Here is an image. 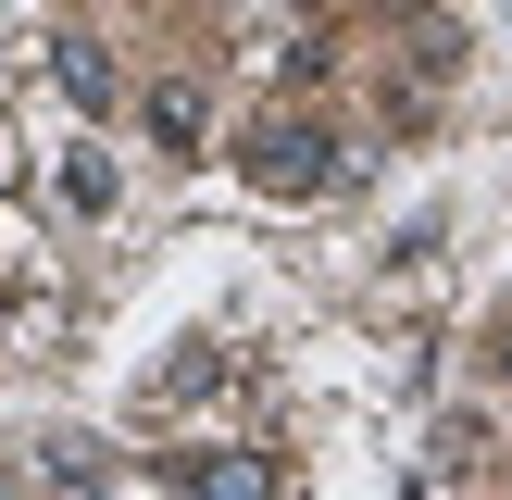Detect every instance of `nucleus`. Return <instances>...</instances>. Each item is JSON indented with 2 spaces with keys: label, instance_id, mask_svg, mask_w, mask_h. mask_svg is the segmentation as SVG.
<instances>
[{
  "label": "nucleus",
  "instance_id": "obj_1",
  "mask_svg": "<svg viewBox=\"0 0 512 500\" xmlns=\"http://www.w3.org/2000/svg\"><path fill=\"white\" fill-rule=\"evenodd\" d=\"M238 163H250V188H275V200H325V188H350V175H363V150H350L338 125H313V113H275Z\"/></svg>",
  "mask_w": 512,
  "mask_h": 500
},
{
  "label": "nucleus",
  "instance_id": "obj_2",
  "mask_svg": "<svg viewBox=\"0 0 512 500\" xmlns=\"http://www.w3.org/2000/svg\"><path fill=\"white\" fill-rule=\"evenodd\" d=\"M175 488H188V500H275V463H263V450H188Z\"/></svg>",
  "mask_w": 512,
  "mask_h": 500
},
{
  "label": "nucleus",
  "instance_id": "obj_3",
  "mask_svg": "<svg viewBox=\"0 0 512 500\" xmlns=\"http://www.w3.org/2000/svg\"><path fill=\"white\" fill-rule=\"evenodd\" d=\"M138 125H150L163 150H200V125H213V100H200V75H163V88L138 100Z\"/></svg>",
  "mask_w": 512,
  "mask_h": 500
},
{
  "label": "nucleus",
  "instance_id": "obj_4",
  "mask_svg": "<svg viewBox=\"0 0 512 500\" xmlns=\"http://www.w3.org/2000/svg\"><path fill=\"white\" fill-rule=\"evenodd\" d=\"M50 75H63V100L113 113V63H100V38H50Z\"/></svg>",
  "mask_w": 512,
  "mask_h": 500
},
{
  "label": "nucleus",
  "instance_id": "obj_5",
  "mask_svg": "<svg viewBox=\"0 0 512 500\" xmlns=\"http://www.w3.org/2000/svg\"><path fill=\"white\" fill-rule=\"evenodd\" d=\"M63 200H75V213H113V163H100V150H75V163H63Z\"/></svg>",
  "mask_w": 512,
  "mask_h": 500
},
{
  "label": "nucleus",
  "instance_id": "obj_6",
  "mask_svg": "<svg viewBox=\"0 0 512 500\" xmlns=\"http://www.w3.org/2000/svg\"><path fill=\"white\" fill-rule=\"evenodd\" d=\"M50 475L63 488H100V438H50Z\"/></svg>",
  "mask_w": 512,
  "mask_h": 500
},
{
  "label": "nucleus",
  "instance_id": "obj_7",
  "mask_svg": "<svg viewBox=\"0 0 512 500\" xmlns=\"http://www.w3.org/2000/svg\"><path fill=\"white\" fill-rule=\"evenodd\" d=\"M288 13H325V0H288Z\"/></svg>",
  "mask_w": 512,
  "mask_h": 500
}]
</instances>
